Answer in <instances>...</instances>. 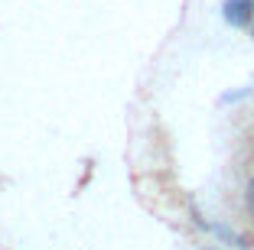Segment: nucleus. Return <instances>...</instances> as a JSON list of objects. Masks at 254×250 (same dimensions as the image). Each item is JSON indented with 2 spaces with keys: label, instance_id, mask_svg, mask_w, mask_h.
<instances>
[{
  "label": "nucleus",
  "instance_id": "obj_1",
  "mask_svg": "<svg viewBox=\"0 0 254 250\" xmlns=\"http://www.w3.org/2000/svg\"><path fill=\"white\" fill-rule=\"evenodd\" d=\"M222 16H225V23L245 30V26H251V20H254V0H225Z\"/></svg>",
  "mask_w": 254,
  "mask_h": 250
},
{
  "label": "nucleus",
  "instance_id": "obj_2",
  "mask_svg": "<svg viewBox=\"0 0 254 250\" xmlns=\"http://www.w3.org/2000/svg\"><path fill=\"white\" fill-rule=\"evenodd\" d=\"M245 201H248V208L254 211V179L248 182V189H245Z\"/></svg>",
  "mask_w": 254,
  "mask_h": 250
},
{
  "label": "nucleus",
  "instance_id": "obj_3",
  "mask_svg": "<svg viewBox=\"0 0 254 250\" xmlns=\"http://www.w3.org/2000/svg\"><path fill=\"white\" fill-rule=\"evenodd\" d=\"M251 36H254V20H251Z\"/></svg>",
  "mask_w": 254,
  "mask_h": 250
},
{
  "label": "nucleus",
  "instance_id": "obj_4",
  "mask_svg": "<svg viewBox=\"0 0 254 250\" xmlns=\"http://www.w3.org/2000/svg\"><path fill=\"white\" fill-rule=\"evenodd\" d=\"M209 250H212V247H209Z\"/></svg>",
  "mask_w": 254,
  "mask_h": 250
}]
</instances>
